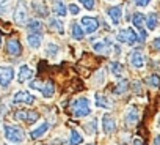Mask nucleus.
<instances>
[{
	"label": "nucleus",
	"instance_id": "nucleus-29",
	"mask_svg": "<svg viewBox=\"0 0 160 145\" xmlns=\"http://www.w3.org/2000/svg\"><path fill=\"white\" fill-rule=\"evenodd\" d=\"M127 87H129V84H127V81H122V82H119V85L116 87V90H115V93H116V95H121V93H124V92L127 90Z\"/></svg>",
	"mask_w": 160,
	"mask_h": 145
},
{
	"label": "nucleus",
	"instance_id": "nucleus-30",
	"mask_svg": "<svg viewBox=\"0 0 160 145\" xmlns=\"http://www.w3.org/2000/svg\"><path fill=\"white\" fill-rule=\"evenodd\" d=\"M148 84H149L151 87H158V85H160V78L155 76V74H154V76H149V78H148Z\"/></svg>",
	"mask_w": 160,
	"mask_h": 145
},
{
	"label": "nucleus",
	"instance_id": "nucleus-3",
	"mask_svg": "<svg viewBox=\"0 0 160 145\" xmlns=\"http://www.w3.org/2000/svg\"><path fill=\"white\" fill-rule=\"evenodd\" d=\"M30 89H33V90H39L46 98H52L53 93H55V87H53V84H52L50 81H47V82H38V81H33V82H30Z\"/></svg>",
	"mask_w": 160,
	"mask_h": 145
},
{
	"label": "nucleus",
	"instance_id": "nucleus-11",
	"mask_svg": "<svg viewBox=\"0 0 160 145\" xmlns=\"http://www.w3.org/2000/svg\"><path fill=\"white\" fill-rule=\"evenodd\" d=\"M13 101L14 103H25V104H33L35 103V96L30 95L28 92H18L14 96H13Z\"/></svg>",
	"mask_w": 160,
	"mask_h": 145
},
{
	"label": "nucleus",
	"instance_id": "nucleus-21",
	"mask_svg": "<svg viewBox=\"0 0 160 145\" xmlns=\"http://www.w3.org/2000/svg\"><path fill=\"white\" fill-rule=\"evenodd\" d=\"M82 142H83L82 134H80L78 131H75V129H72L71 131V137H69V145H80Z\"/></svg>",
	"mask_w": 160,
	"mask_h": 145
},
{
	"label": "nucleus",
	"instance_id": "nucleus-9",
	"mask_svg": "<svg viewBox=\"0 0 160 145\" xmlns=\"http://www.w3.org/2000/svg\"><path fill=\"white\" fill-rule=\"evenodd\" d=\"M108 18H110V21H112L113 25H118L121 22V19H122V8L118 7V5L108 8Z\"/></svg>",
	"mask_w": 160,
	"mask_h": 145
},
{
	"label": "nucleus",
	"instance_id": "nucleus-10",
	"mask_svg": "<svg viewBox=\"0 0 160 145\" xmlns=\"http://www.w3.org/2000/svg\"><path fill=\"white\" fill-rule=\"evenodd\" d=\"M130 65L135 69H143L144 68V57L140 51H135V52L130 54Z\"/></svg>",
	"mask_w": 160,
	"mask_h": 145
},
{
	"label": "nucleus",
	"instance_id": "nucleus-41",
	"mask_svg": "<svg viewBox=\"0 0 160 145\" xmlns=\"http://www.w3.org/2000/svg\"><path fill=\"white\" fill-rule=\"evenodd\" d=\"M5 2H8V0H0V3H5Z\"/></svg>",
	"mask_w": 160,
	"mask_h": 145
},
{
	"label": "nucleus",
	"instance_id": "nucleus-26",
	"mask_svg": "<svg viewBox=\"0 0 160 145\" xmlns=\"http://www.w3.org/2000/svg\"><path fill=\"white\" fill-rule=\"evenodd\" d=\"M53 11H55L57 16H61V18H63V16L66 14V7H64V3L57 0V2L53 3Z\"/></svg>",
	"mask_w": 160,
	"mask_h": 145
},
{
	"label": "nucleus",
	"instance_id": "nucleus-17",
	"mask_svg": "<svg viewBox=\"0 0 160 145\" xmlns=\"http://www.w3.org/2000/svg\"><path fill=\"white\" fill-rule=\"evenodd\" d=\"M27 27H28L30 32H33V33H39V32H42L44 24H42L39 19H32V21L27 24Z\"/></svg>",
	"mask_w": 160,
	"mask_h": 145
},
{
	"label": "nucleus",
	"instance_id": "nucleus-40",
	"mask_svg": "<svg viewBox=\"0 0 160 145\" xmlns=\"http://www.w3.org/2000/svg\"><path fill=\"white\" fill-rule=\"evenodd\" d=\"M0 46H2V33H0Z\"/></svg>",
	"mask_w": 160,
	"mask_h": 145
},
{
	"label": "nucleus",
	"instance_id": "nucleus-39",
	"mask_svg": "<svg viewBox=\"0 0 160 145\" xmlns=\"http://www.w3.org/2000/svg\"><path fill=\"white\" fill-rule=\"evenodd\" d=\"M133 145H143V142H141L140 139H135V142H133Z\"/></svg>",
	"mask_w": 160,
	"mask_h": 145
},
{
	"label": "nucleus",
	"instance_id": "nucleus-1",
	"mask_svg": "<svg viewBox=\"0 0 160 145\" xmlns=\"http://www.w3.org/2000/svg\"><path fill=\"white\" fill-rule=\"evenodd\" d=\"M72 114L75 117H88L91 114V106H90V99L88 98H78L75 99L72 104Z\"/></svg>",
	"mask_w": 160,
	"mask_h": 145
},
{
	"label": "nucleus",
	"instance_id": "nucleus-18",
	"mask_svg": "<svg viewBox=\"0 0 160 145\" xmlns=\"http://www.w3.org/2000/svg\"><path fill=\"white\" fill-rule=\"evenodd\" d=\"M71 35H72L74 40H83L85 30L80 27V25H77V24H72V27H71Z\"/></svg>",
	"mask_w": 160,
	"mask_h": 145
},
{
	"label": "nucleus",
	"instance_id": "nucleus-12",
	"mask_svg": "<svg viewBox=\"0 0 160 145\" xmlns=\"http://www.w3.org/2000/svg\"><path fill=\"white\" fill-rule=\"evenodd\" d=\"M33 78V69L28 65H22L19 68V74H18V81L19 82H27L28 79Z\"/></svg>",
	"mask_w": 160,
	"mask_h": 145
},
{
	"label": "nucleus",
	"instance_id": "nucleus-38",
	"mask_svg": "<svg viewBox=\"0 0 160 145\" xmlns=\"http://www.w3.org/2000/svg\"><path fill=\"white\" fill-rule=\"evenodd\" d=\"M5 11H7V8H5V7H2V3H0V16H2Z\"/></svg>",
	"mask_w": 160,
	"mask_h": 145
},
{
	"label": "nucleus",
	"instance_id": "nucleus-27",
	"mask_svg": "<svg viewBox=\"0 0 160 145\" xmlns=\"http://www.w3.org/2000/svg\"><path fill=\"white\" fill-rule=\"evenodd\" d=\"M146 24H148V29L149 30H154L157 27V18H155V14H149L146 18Z\"/></svg>",
	"mask_w": 160,
	"mask_h": 145
},
{
	"label": "nucleus",
	"instance_id": "nucleus-31",
	"mask_svg": "<svg viewBox=\"0 0 160 145\" xmlns=\"http://www.w3.org/2000/svg\"><path fill=\"white\" fill-rule=\"evenodd\" d=\"M78 2L82 3L87 10H90V11L94 10V0H78Z\"/></svg>",
	"mask_w": 160,
	"mask_h": 145
},
{
	"label": "nucleus",
	"instance_id": "nucleus-33",
	"mask_svg": "<svg viewBox=\"0 0 160 145\" xmlns=\"http://www.w3.org/2000/svg\"><path fill=\"white\" fill-rule=\"evenodd\" d=\"M94 51H96V52H104V51H105V44H104L102 41L96 43V44H94Z\"/></svg>",
	"mask_w": 160,
	"mask_h": 145
},
{
	"label": "nucleus",
	"instance_id": "nucleus-4",
	"mask_svg": "<svg viewBox=\"0 0 160 145\" xmlns=\"http://www.w3.org/2000/svg\"><path fill=\"white\" fill-rule=\"evenodd\" d=\"M13 19L16 24L19 25H24L27 22V7H25V0H19L16 8H14V14H13Z\"/></svg>",
	"mask_w": 160,
	"mask_h": 145
},
{
	"label": "nucleus",
	"instance_id": "nucleus-37",
	"mask_svg": "<svg viewBox=\"0 0 160 145\" xmlns=\"http://www.w3.org/2000/svg\"><path fill=\"white\" fill-rule=\"evenodd\" d=\"M154 145H160V136H155V139H154Z\"/></svg>",
	"mask_w": 160,
	"mask_h": 145
},
{
	"label": "nucleus",
	"instance_id": "nucleus-42",
	"mask_svg": "<svg viewBox=\"0 0 160 145\" xmlns=\"http://www.w3.org/2000/svg\"><path fill=\"white\" fill-rule=\"evenodd\" d=\"M158 125H160V115H158Z\"/></svg>",
	"mask_w": 160,
	"mask_h": 145
},
{
	"label": "nucleus",
	"instance_id": "nucleus-15",
	"mask_svg": "<svg viewBox=\"0 0 160 145\" xmlns=\"http://www.w3.org/2000/svg\"><path fill=\"white\" fill-rule=\"evenodd\" d=\"M27 41H28L32 49H38L41 46V43H42V35L41 33H30L27 36Z\"/></svg>",
	"mask_w": 160,
	"mask_h": 145
},
{
	"label": "nucleus",
	"instance_id": "nucleus-35",
	"mask_svg": "<svg viewBox=\"0 0 160 145\" xmlns=\"http://www.w3.org/2000/svg\"><path fill=\"white\" fill-rule=\"evenodd\" d=\"M138 32H140V40H141V41H144V40H146V36H148L146 30H144V29H140Z\"/></svg>",
	"mask_w": 160,
	"mask_h": 145
},
{
	"label": "nucleus",
	"instance_id": "nucleus-7",
	"mask_svg": "<svg viewBox=\"0 0 160 145\" xmlns=\"http://www.w3.org/2000/svg\"><path fill=\"white\" fill-rule=\"evenodd\" d=\"M80 22H82V25H83L85 33H94L99 27V21L96 18H91V16H83L82 19H80Z\"/></svg>",
	"mask_w": 160,
	"mask_h": 145
},
{
	"label": "nucleus",
	"instance_id": "nucleus-22",
	"mask_svg": "<svg viewBox=\"0 0 160 145\" xmlns=\"http://www.w3.org/2000/svg\"><path fill=\"white\" fill-rule=\"evenodd\" d=\"M32 7H33V11H35L38 16H42V18H46V16L49 14V10H47V7H46L44 3H33Z\"/></svg>",
	"mask_w": 160,
	"mask_h": 145
},
{
	"label": "nucleus",
	"instance_id": "nucleus-6",
	"mask_svg": "<svg viewBox=\"0 0 160 145\" xmlns=\"http://www.w3.org/2000/svg\"><path fill=\"white\" fill-rule=\"evenodd\" d=\"M118 41H121V43H126V44H133V43H137L138 41V35H137V32L135 30H132V29H126V30H121L119 33H118Z\"/></svg>",
	"mask_w": 160,
	"mask_h": 145
},
{
	"label": "nucleus",
	"instance_id": "nucleus-13",
	"mask_svg": "<svg viewBox=\"0 0 160 145\" xmlns=\"http://www.w3.org/2000/svg\"><path fill=\"white\" fill-rule=\"evenodd\" d=\"M7 51H8V54H11V55H14V57L21 55V52H22V47H21V43H19V40H16V38L10 40V41H8V44H7Z\"/></svg>",
	"mask_w": 160,
	"mask_h": 145
},
{
	"label": "nucleus",
	"instance_id": "nucleus-24",
	"mask_svg": "<svg viewBox=\"0 0 160 145\" xmlns=\"http://www.w3.org/2000/svg\"><path fill=\"white\" fill-rule=\"evenodd\" d=\"M110 69H112V72H113V76H116V78L122 76V72H124V66H122V63H119V62H113V63L110 65Z\"/></svg>",
	"mask_w": 160,
	"mask_h": 145
},
{
	"label": "nucleus",
	"instance_id": "nucleus-23",
	"mask_svg": "<svg viewBox=\"0 0 160 145\" xmlns=\"http://www.w3.org/2000/svg\"><path fill=\"white\" fill-rule=\"evenodd\" d=\"M126 120H127L129 125H135V123L138 121V110H137V107H130V109H129Z\"/></svg>",
	"mask_w": 160,
	"mask_h": 145
},
{
	"label": "nucleus",
	"instance_id": "nucleus-19",
	"mask_svg": "<svg viewBox=\"0 0 160 145\" xmlns=\"http://www.w3.org/2000/svg\"><path fill=\"white\" fill-rule=\"evenodd\" d=\"M132 22H133V25L140 30V29H143V25L146 24V16L141 14V13H135L133 18H132Z\"/></svg>",
	"mask_w": 160,
	"mask_h": 145
},
{
	"label": "nucleus",
	"instance_id": "nucleus-5",
	"mask_svg": "<svg viewBox=\"0 0 160 145\" xmlns=\"http://www.w3.org/2000/svg\"><path fill=\"white\" fill-rule=\"evenodd\" d=\"M14 79V69L13 66H0V85L8 87Z\"/></svg>",
	"mask_w": 160,
	"mask_h": 145
},
{
	"label": "nucleus",
	"instance_id": "nucleus-16",
	"mask_svg": "<svg viewBox=\"0 0 160 145\" xmlns=\"http://www.w3.org/2000/svg\"><path fill=\"white\" fill-rule=\"evenodd\" d=\"M47 129H49V123L44 121V123H41L38 128H35L30 136H32V139H39V137H42V136L47 132Z\"/></svg>",
	"mask_w": 160,
	"mask_h": 145
},
{
	"label": "nucleus",
	"instance_id": "nucleus-28",
	"mask_svg": "<svg viewBox=\"0 0 160 145\" xmlns=\"http://www.w3.org/2000/svg\"><path fill=\"white\" fill-rule=\"evenodd\" d=\"M57 52H58V46H57V44H53V43L47 44V55H49V57H55Z\"/></svg>",
	"mask_w": 160,
	"mask_h": 145
},
{
	"label": "nucleus",
	"instance_id": "nucleus-14",
	"mask_svg": "<svg viewBox=\"0 0 160 145\" xmlns=\"http://www.w3.org/2000/svg\"><path fill=\"white\" fill-rule=\"evenodd\" d=\"M102 128H104V132L112 134V132H115V129H116V123H115V120H113L110 115H104V117H102Z\"/></svg>",
	"mask_w": 160,
	"mask_h": 145
},
{
	"label": "nucleus",
	"instance_id": "nucleus-2",
	"mask_svg": "<svg viewBox=\"0 0 160 145\" xmlns=\"http://www.w3.org/2000/svg\"><path fill=\"white\" fill-rule=\"evenodd\" d=\"M3 131H5L7 140H10V142H13V143H21V142H24V139H25L24 131H22L21 128H18V126L5 125V126H3Z\"/></svg>",
	"mask_w": 160,
	"mask_h": 145
},
{
	"label": "nucleus",
	"instance_id": "nucleus-32",
	"mask_svg": "<svg viewBox=\"0 0 160 145\" xmlns=\"http://www.w3.org/2000/svg\"><path fill=\"white\" fill-rule=\"evenodd\" d=\"M69 13H71L72 16H77V14L80 13V8H78L75 3H71V5H69Z\"/></svg>",
	"mask_w": 160,
	"mask_h": 145
},
{
	"label": "nucleus",
	"instance_id": "nucleus-8",
	"mask_svg": "<svg viewBox=\"0 0 160 145\" xmlns=\"http://www.w3.org/2000/svg\"><path fill=\"white\" fill-rule=\"evenodd\" d=\"M14 118L19 121H27V123H33L39 118V115L35 110H19L14 114Z\"/></svg>",
	"mask_w": 160,
	"mask_h": 145
},
{
	"label": "nucleus",
	"instance_id": "nucleus-25",
	"mask_svg": "<svg viewBox=\"0 0 160 145\" xmlns=\"http://www.w3.org/2000/svg\"><path fill=\"white\" fill-rule=\"evenodd\" d=\"M50 27H52L57 33H60V35H63V33H64V25H63V22H61L60 19L52 18V19H50Z\"/></svg>",
	"mask_w": 160,
	"mask_h": 145
},
{
	"label": "nucleus",
	"instance_id": "nucleus-36",
	"mask_svg": "<svg viewBox=\"0 0 160 145\" xmlns=\"http://www.w3.org/2000/svg\"><path fill=\"white\" fill-rule=\"evenodd\" d=\"M154 47H155V49H158V51H160V38H157V40H155V41H154Z\"/></svg>",
	"mask_w": 160,
	"mask_h": 145
},
{
	"label": "nucleus",
	"instance_id": "nucleus-34",
	"mask_svg": "<svg viewBox=\"0 0 160 145\" xmlns=\"http://www.w3.org/2000/svg\"><path fill=\"white\" fill-rule=\"evenodd\" d=\"M133 2H135L138 7L144 8V7H148V5H149V2H151V0H133Z\"/></svg>",
	"mask_w": 160,
	"mask_h": 145
},
{
	"label": "nucleus",
	"instance_id": "nucleus-20",
	"mask_svg": "<svg viewBox=\"0 0 160 145\" xmlns=\"http://www.w3.org/2000/svg\"><path fill=\"white\" fill-rule=\"evenodd\" d=\"M94 99H96V104H98V107H102V109H110V106H112V103L104 96V95H101V93H98L96 96H94Z\"/></svg>",
	"mask_w": 160,
	"mask_h": 145
}]
</instances>
